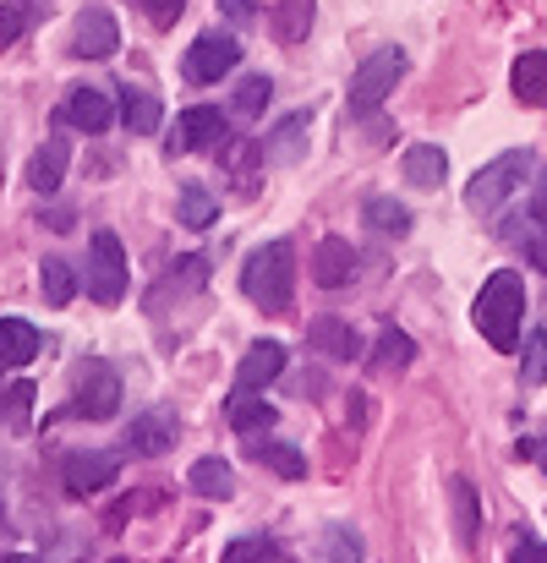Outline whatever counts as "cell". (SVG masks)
I'll return each mask as SVG.
<instances>
[{
  "label": "cell",
  "instance_id": "1",
  "mask_svg": "<svg viewBox=\"0 0 547 563\" xmlns=\"http://www.w3.org/2000/svg\"><path fill=\"white\" fill-rule=\"evenodd\" d=\"M471 318H477V329H482V340H488L493 351H504V356L521 351V323H526V285H521V274H515V268H499V274L482 285Z\"/></svg>",
  "mask_w": 547,
  "mask_h": 563
},
{
  "label": "cell",
  "instance_id": "2",
  "mask_svg": "<svg viewBox=\"0 0 547 563\" xmlns=\"http://www.w3.org/2000/svg\"><path fill=\"white\" fill-rule=\"evenodd\" d=\"M241 296L263 312H285L296 296V252L291 241H263L241 268Z\"/></svg>",
  "mask_w": 547,
  "mask_h": 563
},
{
  "label": "cell",
  "instance_id": "3",
  "mask_svg": "<svg viewBox=\"0 0 547 563\" xmlns=\"http://www.w3.org/2000/svg\"><path fill=\"white\" fill-rule=\"evenodd\" d=\"M537 170V159H532V148H510V154H499L493 165H482L477 176H471V187H466V208L471 213H499L504 208V197H515V191L526 187V176Z\"/></svg>",
  "mask_w": 547,
  "mask_h": 563
},
{
  "label": "cell",
  "instance_id": "4",
  "mask_svg": "<svg viewBox=\"0 0 547 563\" xmlns=\"http://www.w3.org/2000/svg\"><path fill=\"white\" fill-rule=\"evenodd\" d=\"M405 49H372L362 66H357V77H351V93H346V104H351V121H367L394 88H400V77H405Z\"/></svg>",
  "mask_w": 547,
  "mask_h": 563
},
{
  "label": "cell",
  "instance_id": "5",
  "mask_svg": "<svg viewBox=\"0 0 547 563\" xmlns=\"http://www.w3.org/2000/svg\"><path fill=\"white\" fill-rule=\"evenodd\" d=\"M88 296L99 307H116L127 296V252L110 230H94V241H88Z\"/></svg>",
  "mask_w": 547,
  "mask_h": 563
},
{
  "label": "cell",
  "instance_id": "6",
  "mask_svg": "<svg viewBox=\"0 0 547 563\" xmlns=\"http://www.w3.org/2000/svg\"><path fill=\"white\" fill-rule=\"evenodd\" d=\"M236 66H241V44L214 27V33H197V38H192V49H186V60H182V77L192 88H208V82L230 77Z\"/></svg>",
  "mask_w": 547,
  "mask_h": 563
},
{
  "label": "cell",
  "instance_id": "7",
  "mask_svg": "<svg viewBox=\"0 0 547 563\" xmlns=\"http://www.w3.org/2000/svg\"><path fill=\"white\" fill-rule=\"evenodd\" d=\"M116 476H121V454L116 449H77L61 465V482H66L72 498H99L105 487H116Z\"/></svg>",
  "mask_w": 547,
  "mask_h": 563
},
{
  "label": "cell",
  "instance_id": "8",
  "mask_svg": "<svg viewBox=\"0 0 547 563\" xmlns=\"http://www.w3.org/2000/svg\"><path fill=\"white\" fill-rule=\"evenodd\" d=\"M230 143V121L214 110V104H192L176 115V132H171V143H165V154L171 159H182V154H197V148H225Z\"/></svg>",
  "mask_w": 547,
  "mask_h": 563
},
{
  "label": "cell",
  "instance_id": "9",
  "mask_svg": "<svg viewBox=\"0 0 547 563\" xmlns=\"http://www.w3.org/2000/svg\"><path fill=\"white\" fill-rule=\"evenodd\" d=\"M72 410L88 416V421H110L121 410V377H116L110 362H83V373H77V405Z\"/></svg>",
  "mask_w": 547,
  "mask_h": 563
},
{
  "label": "cell",
  "instance_id": "10",
  "mask_svg": "<svg viewBox=\"0 0 547 563\" xmlns=\"http://www.w3.org/2000/svg\"><path fill=\"white\" fill-rule=\"evenodd\" d=\"M116 49H121L116 16H110L105 5H88V11L77 16V27H72V55H83V60H110Z\"/></svg>",
  "mask_w": 547,
  "mask_h": 563
},
{
  "label": "cell",
  "instance_id": "11",
  "mask_svg": "<svg viewBox=\"0 0 547 563\" xmlns=\"http://www.w3.org/2000/svg\"><path fill=\"white\" fill-rule=\"evenodd\" d=\"M61 121L77 126V132H105V126L116 121V104H110L105 88H66V99H61Z\"/></svg>",
  "mask_w": 547,
  "mask_h": 563
},
{
  "label": "cell",
  "instance_id": "12",
  "mask_svg": "<svg viewBox=\"0 0 547 563\" xmlns=\"http://www.w3.org/2000/svg\"><path fill=\"white\" fill-rule=\"evenodd\" d=\"M307 132H313V115L307 110H296V115H285L258 148H263V165H302L307 159Z\"/></svg>",
  "mask_w": 547,
  "mask_h": 563
},
{
  "label": "cell",
  "instance_id": "13",
  "mask_svg": "<svg viewBox=\"0 0 547 563\" xmlns=\"http://www.w3.org/2000/svg\"><path fill=\"white\" fill-rule=\"evenodd\" d=\"M351 279H357V246H351L346 235L318 241V252H313V285L340 290V285H351Z\"/></svg>",
  "mask_w": 547,
  "mask_h": 563
},
{
  "label": "cell",
  "instance_id": "14",
  "mask_svg": "<svg viewBox=\"0 0 547 563\" xmlns=\"http://www.w3.org/2000/svg\"><path fill=\"white\" fill-rule=\"evenodd\" d=\"M208 285V257H182L154 290H149V312H165L171 301H186V296H197Z\"/></svg>",
  "mask_w": 547,
  "mask_h": 563
},
{
  "label": "cell",
  "instance_id": "15",
  "mask_svg": "<svg viewBox=\"0 0 547 563\" xmlns=\"http://www.w3.org/2000/svg\"><path fill=\"white\" fill-rule=\"evenodd\" d=\"M280 373H285V345H280V340H258V345L241 356V367H236V394H258V388H269Z\"/></svg>",
  "mask_w": 547,
  "mask_h": 563
},
{
  "label": "cell",
  "instance_id": "16",
  "mask_svg": "<svg viewBox=\"0 0 547 563\" xmlns=\"http://www.w3.org/2000/svg\"><path fill=\"white\" fill-rule=\"evenodd\" d=\"M307 345L329 362H357L362 356V334L346 323V318H313L307 323Z\"/></svg>",
  "mask_w": 547,
  "mask_h": 563
},
{
  "label": "cell",
  "instance_id": "17",
  "mask_svg": "<svg viewBox=\"0 0 547 563\" xmlns=\"http://www.w3.org/2000/svg\"><path fill=\"white\" fill-rule=\"evenodd\" d=\"M247 460L263 465V471H274V476H285V482H302L307 476V454L296 443H280V438H263V432L247 443Z\"/></svg>",
  "mask_w": 547,
  "mask_h": 563
},
{
  "label": "cell",
  "instance_id": "18",
  "mask_svg": "<svg viewBox=\"0 0 547 563\" xmlns=\"http://www.w3.org/2000/svg\"><path fill=\"white\" fill-rule=\"evenodd\" d=\"M121 121H127L132 137H154V132L165 126V104H160V93L127 82V88H121Z\"/></svg>",
  "mask_w": 547,
  "mask_h": 563
},
{
  "label": "cell",
  "instance_id": "19",
  "mask_svg": "<svg viewBox=\"0 0 547 563\" xmlns=\"http://www.w3.org/2000/svg\"><path fill=\"white\" fill-rule=\"evenodd\" d=\"M66 159H72L66 137H44V148L28 159V187L39 191V197L61 191V181H66Z\"/></svg>",
  "mask_w": 547,
  "mask_h": 563
},
{
  "label": "cell",
  "instance_id": "20",
  "mask_svg": "<svg viewBox=\"0 0 547 563\" xmlns=\"http://www.w3.org/2000/svg\"><path fill=\"white\" fill-rule=\"evenodd\" d=\"M400 170H405V181H411V187L433 191L444 176H449V154H444L438 143H416V148H405Z\"/></svg>",
  "mask_w": 547,
  "mask_h": 563
},
{
  "label": "cell",
  "instance_id": "21",
  "mask_svg": "<svg viewBox=\"0 0 547 563\" xmlns=\"http://www.w3.org/2000/svg\"><path fill=\"white\" fill-rule=\"evenodd\" d=\"M171 443H176V432H171L165 416H132V427H127V454H138V460H160Z\"/></svg>",
  "mask_w": 547,
  "mask_h": 563
},
{
  "label": "cell",
  "instance_id": "22",
  "mask_svg": "<svg viewBox=\"0 0 547 563\" xmlns=\"http://www.w3.org/2000/svg\"><path fill=\"white\" fill-rule=\"evenodd\" d=\"M39 329L28 318H0V367H28L39 356Z\"/></svg>",
  "mask_w": 547,
  "mask_h": 563
},
{
  "label": "cell",
  "instance_id": "23",
  "mask_svg": "<svg viewBox=\"0 0 547 563\" xmlns=\"http://www.w3.org/2000/svg\"><path fill=\"white\" fill-rule=\"evenodd\" d=\"M313 16H318V0H280L269 11V27H274L280 44H302L313 33Z\"/></svg>",
  "mask_w": 547,
  "mask_h": 563
},
{
  "label": "cell",
  "instance_id": "24",
  "mask_svg": "<svg viewBox=\"0 0 547 563\" xmlns=\"http://www.w3.org/2000/svg\"><path fill=\"white\" fill-rule=\"evenodd\" d=\"M510 88H515V99H521V104H547V55L543 49H526V55L515 60Z\"/></svg>",
  "mask_w": 547,
  "mask_h": 563
},
{
  "label": "cell",
  "instance_id": "25",
  "mask_svg": "<svg viewBox=\"0 0 547 563\" xmlns=\"http://www.w3.org/2000/svg\"><path fill=\"white\" fill-rule=\"evenodd\" d=\"M411 362H416V340H411V334H400V329H383V334H378V345H372V373L394 377V373H405Z\"/></svg>",
  "mask_w": 547,
  "mask_h": 563
},
{
  "label": "cell",
  "instance_id": "26",
  "mask_svg": "<svg viewBox=\"0 0 547 563\" xmlns=\"http://www.w3.org/2000/svg\"><path fill=\"white\" fill-rule=\"evenodd\" d=\"M504 241L510 246H521L537 268L547 274V224L543 219H532V213H515V219H504Z\"/></svg>",
  "mask_w": 547,
  "mask_h": 563
},
{
  "label": "cell",
  "instance_id": "27",
  "mask_svg": "<svg viewBox=\"0 0 547 563\" xmlns=\"http://www.w3.org/2000/svg\"><path fill=\"white\" fill-rule=\"evenodd\" d=\"M269 99H274V82H269L263 71H252V77L236 82V93H230V115H236V121H258V115L269 110Z\"/></svg>",
  "mask_w": 547,
  "mask_h": 563
},
{
  "label": "cell",
  "instance_id": "28",
  "mask_svg": "<svg viewBox=\"0 0 547 563\" xmlns=\"http://www.w3.org/2000/svg\"><path fill=\"white\" fill-rule=\"evenodd\" d=\"M186 482H192V493H203V498H219V504H225V498H236V471H230L225 460H214V454H208V460H197Z\"/></svg>",
  "mask_w": 547,
  "mask_h": 563
},
{
  "label": "cell",
  "instance_id": "29",
  "mask_svg": "<svg viewBox=\"0 0 547 563\" xmlns=\"http://www.w3.org/2000/svg\"><path fill=\"white\" fill-rule=\"evenodd\" d=\"M449 504H455V531L466 548H477L482 537V504H477V487L471 482H449Z\"/></svg>",
  "mask_w": 547,
  "mask_h": 563
},
{
  "label": "cell",
  "instance_id": "30",
  "mask_svg": "<svg viewBox=\"0 0 547 563\" xmlns=\"http://www.w3.org/2000/svg\"><path fill=\"white\" fill-rule=\"evenodd\" d=\"M176 219H182L186 230H208V224L219 219V202H214V191L203 187V181H186L182 197H176Z\"/></svg>",
  "mask_w": 547,
  "mask_h": 563
},
{
  "label": "cell",
  "instance_id": "31",
  "mask_svg": "<svg viewBox=\"0 0 547 563\" xmlns=\"http://www.w3.org/2000/svg\"><path fill=\"white\" fill-rule=\"evenodd\" d=\"M274 421H280L274 405H263V399H252V394H230V427H236V432L258 438V432H269Z\"/></svg>",
  "mask_w": 547,
  "mask_h": 563
},
{
  "label": "cell",
  "instance_id": "32",
  "mask_svg": "<svg viewBox=\"0 0 547 563\" xmlns=\"http://www.w3.org/2000/svg\"><path fill=\"white\" fill-rule=\"evenodd\" d=\"M362 219L378 230V235H411V208L405 202H394V197H367V208H362Z\"/></svg>",
  "mask_w": 547,
  "mask_h": 563
},
{
  "label": "cell",
  "instance_id": "33",
  "mask_svg": "<svg viewBox=\"0 0 547 563\" xmlns=\"http://www.w3.org/2000/svg\"><path fill=\"white\" fill-rule=\"evenodd\" d=\"M39 290H44L50 307H72V296H77V274H72V263L44 257V263H39Z\"/></svg>",
  "mask_w": 547,
  "mask_h": 563
},
{
  "label": "cell",
  "instance_id": "34",
  "mask_svg": "<svg viewBox=\"0 0 547 563\" xmlns=\"http://www.w3.org/2000/svg\"><path fill=\"white\" fill-rule=\"evenodd\" d=\"M39 16H44V0H6V5H0V49L17 44Z\"/></svg>",
  "mask_w": 547,
  "mask_h": 563
},
{
  "label": "cell",
  "instance_id": "35",
  "mask_svg": "<svg viewBox=\"0 0 547 563\" xmlns=\"http://www.w3.org/2000/svg\"><path fill=\"white\" fill-rule=\"evenodd\" d=\"M324 559L329 563H362L367 559V542L357 537V526H324Z\"/></svg>",
  "mask_w": 547,
  "mask_h": 563
},
{
  "label": "cell",
  "instance_id": "36",
  "mask_svg": "<svg viewBox=\"0 0 547 563\" xmlns=\"http://www.w3.org/2000/svg\"><path fill=\"white\" fill-rule=\"evenodd\" d=\"M225 563H280V548L269 537H236L225 548Z\"/></svg>",
  "mask_w": 547,
  "mask_h": 563
},
{
  "label": "cell",
  "instance_id": "37",
  "mask_svg": "<svg viewBox=\"0 0 547 563\" xmlns=\"http://www.w3.org/2000/svg\"><path fill=\"white\" fill-rule=\"evenodd\" d=\"M521 377H526V388L547 383V329H537V334L526 340V356H521Z\"/></svg>",
  "mask_w": 547,
  "mask_h": 563
},
{
  "label": "cell",
  "instance_id": "38",
  "mask_svg": "<svg viewBox=\"0 0 547 563\" xmlns=\"http://www.w3.org/2000/svg\"><path fill=\"white\" fill-rule=\"evenodd\" d=\"M132 5H143V16H149L154 27H176L186 11V0H132Z\"/></svg>",
  "mask_w": 547,
  "mask_h": 563
},
{
  "label": "cell",
  "instance_id": "39",
  "mask_svg": "<svg viewBox=\"0 0 547 563\" xmlns=\"http://www.w3.org/2000/svg\"><path fill=\"white\" fill-rule=\"evenodd\" d=\"M510 563H547V548L537 542V537H515V548H510Z\"/></svg>",
  "mask_w": 547,
  "mask_h": 563
},
{
  "label": "cell",
  "instance_id": "40",
  "mask_svg": "<svg viewBox=\"0 0 547 563\" xmlns=\"http://www.w3.org/2000/svg\"><path fill=\"white\" fill-rule=\"evenodd\" d=\"M219 11L236 22V27H247V22H258V0H219Z\"/></svg>",
  "mask_w": 547,
  "mask_h": 563
},
{
  "label": "cell",
  "instance_id": "41",
  "mask_svg": "<svg viewBox=\"0 0 547 563\" xmlns=\"http://www.w3.org/2000/svg\"><path fill=\"white\" fill-rule=\"evenodd\" d=\"M526 213H532V219H543V224H547V170L537 176V187H532V197H526Z\"/></svg>",
  "mask_w": 547,
  "mask_h": 563
},
{
  "label": "cell",
  "instance_id": "42",
  "mask_svg": "<svg viewBox=\"0 0 547 563\" xmlns=\"http://www.w3.org/2000/svg\"><path fill=\"white\" fill-rule=\"evenodd\" d=\"M521 454H526V460H537V465L547 471V438H526V443H521Z\"/></svg>",
  "mask_w": 547,
  "mask_h": 563
},
{
  "label": "cell",
  "instance_id": "43",
  "mask_svg": "<svg viewBox=\"0 0 547 563\" xmlns=\"http://www.w3.org/2000/svg\"><path fill=\"white\" fill-rule=\"evenodd\" d=\"M6 563H44V559H6Z\"/></svg>",
  "mask_w": 547,
  "mask_h": 563
},
{
  "label": "cell",
  "instance_id": "44",
  "mask_svg": "<svg viewBox=\"0 0 547 563\" xmlns=\"http://www.w3.org/2000/svg\"><path fill=\"white\" fill-rule=\"evenodd\" d=\"M116 563H121V559H116Z\"/></svg>",
  "mask_w": 547,
  "mask_h": 563
}]
</instances>
